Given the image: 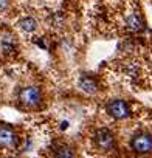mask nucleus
Listing matches in <instances>:
<instances>
[{"instance_id":"1a4fd4ad","label":"nucleus","mask_w":152,"mask_h":158,"mask_svg":"<svg viewBox=\"0 0 152 158\" xmlns=\"http://www.w3.org/2000/svg\"><path fill=\"white\" fill-rule=\"evenodd\" d=\"M0 47H2V50H3L5 53L14 51V50H16V39H14V36L5 34V36L2 37V40H0Z\"/></svg>"},{"instance_id":"6e6552de","label":"nucleus","mask_w":152,"mask_h":158,"mask_svg":"<svg viewBox=\"0 0 152 158\" xmlns=\"http://www.w3.org/2000/svg\"><path fill=\"white\" fill-rule=\"evenodd\" d=\"M126 25H127V28H129L130 31H135V33H138V31H141V30L144 28V22L141 20V17H140L138 14L129 16V17L126 19Z\"/></svg>"},{"instance_id":"39448f33","label":"nucleus","mask_w":152,"mask_h":158,"mask_svg":"<svg viewBox=\"0 0 152 158\" xmlns=\"http://www.w3.org/2000/svg\"><path fill=\"white\" fill-rule=\"evenodd\" d=\"M19 146V136L11 127L0 126V147L5 149H13Z\"/></svg>"},{"instance_id":"0eeeda50","label":"nucleus","mask_w":152,"mask_h":158,"mask_svg":"<svg viewBox=\"0 0 152 158\" xmlns=\"http://www.w3.org/2000/svg\"><path fill=\"white\" fill-rule=\"evenodd\" d=\"M54 158H76V152L71 146L61 144L54 149Z\"/></svg>"},{"instance_id":"7ed1b4c3","label":"nucleus","mask_w":152,"mask_h":158,"mask_svg":"<svg viewBox=\"0 0 152 158\" xmlns=\"http://www.w3.org/2000/svg\"><path fill=\"white\" fill-rule=\"evenodd\" d=\"M130 147L137 153H150L152 152V135L149 133H137L130 139Z\"/></svg>"},{"instance_id":"f03ea898","label":"nucleus","mask_w":152,"mask_h":158,"mask_svg":"<svg viewBox=\"0 0 152 158\" xmlns=\"http://www.w3.org/2000/svg\"><path fill=\"white\" fill-rule=\"evenodd\" d=\"M107 113L115 118V119H126L130 116V107L126 101L123 99H115V101H110L106 107Z\"/></svg>"},{"instance_id":"9b49d317","label":"nucleus","mask_w":152,"mask_h":158,"mask_svg":"<svg viewBox=\"0 0 152 158\" xmlns=\"http://www.w3.org/2000/svg\"><path fill=\"white\" fill-rule=\"evenodd\" d=\"M10 5V0H0V11H5Z\"/></svg>"},{"instance_id":"f8f14e48","label":"nucleus","mask_w":152,"mask_h":158,"mask_svg":"<svg viewBox=\"0 0 152 158\" xmlns=\"http://www.w3.org/2000/svg\"><path fill=\"white\" fill-rule=\"evenodd\" d=\"M61 124H62V126H61L62 129H67V127H68V123H67V121H64V123H61Z\"/></svg>"},{"instance_id":"423d86ee","label":"nucleus","mask_w":152,"mask_h":158,"mask_svg":"<svg viewBox=\"0 0 152 158\" xmlns=\"http://www.w3.org/2000/svg\"><path fill=\"white\" fill-rule=\"evenodd\" d=\"M79 87H81L86 93H89V95H93V93H96V90H98L96 81H95L93 77H90V76H82V77H81Z\"/></svg>"},{"instance_id":"f257e3e1","label":"nucleus","mask_w":152,"mask_h":158,"mask_svg":"<svg viewBox=\"0 0 152 158\" xmlns=\"http://www.w3.org/2000/svg\"><path fill=\"white\" fill-rule=\"evenodd\" d=\"M19 101L25 107H37L42 101V90L36 85H30L20 90L19 93Z\"/></svg>"},{"instance_id":"20e7f679","label":"nucleus","mask_w":152,"mask_h":158,"mask_svg":"<svg viewBox=\"0 0 152 158\" xmlns=\"http://www.w3.org/2000/svg\"><path fill=\"white\" fill-rule=\"evenodd\" d=\"M95 143L101 150L109 152L115 147V135L109 129H101L95 133Z\"/></svg>"},{"instance_id":"9d476101","label":"nucleus","mask_w":152,"mask_h":158,"mask_svg":"<svg viewBox=\"0 0 152 158\" xmlns=\"http://www.w3.org/2000/svg\"><path fill=\"white\" fill-rule=\"evenodd\" d=\"M19 27L25 31V33H34L37 30V22L36 19L33 17H23L20 22H19Z\"/></svg>"}]
</instances>
